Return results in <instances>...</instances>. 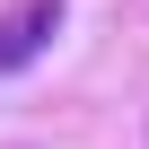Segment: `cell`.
Segmentation results:
<instances>
[{"label":"cell","mask_w":149,"mask_h":149,"mask_svg":"<svg viewBox=\"0 0 149 149\" xmlns=\"http://www.w3.org/2000/svg\"><path fill=\"white\" fill-rule=\"evenodd\" d=\"M53 35H61V0H26V9H9V18H0V79L26 70Z\"/></svg>","instance_id":"6da1fadb"}]
</instances>
